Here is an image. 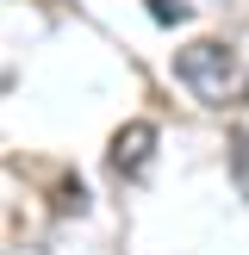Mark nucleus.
<instances>
[{
    "instance_id": "obj_1",
    "label": "nucleus",
    "mask_w": 249,
    "mask_h": 255,
    "mask_svg": "<svg viewBox=\"0 0 249 255\" xmlns=\"http://www.w3.org/2000/svg\"><path fill=\"white\" fill-rule=\"evenodd\" d=\"M174 75H181V87L193 100H206V106H243L249 100L243 56H237L231 44H218V37H193V44L174 56Z\"/></svg>"
},
{
    "instance_id": "obj_2",
    "label": "nucleus",
    "mask_w": 249,
    "mask_h": 255,
    "mask_svg": "<svg viewBox=\"0 0 249 255\" xmlns=\"http://www.w3.org/2000/svg\"><path fill=\"white\" fill-rule=\"evenodd\" d=\"M149 149H156V125H149V119H131L119 137H112V168H119L124 181H137V174L149 168Z\"/></svg>"
},
{
    "instance_id": "obj_3",
    "label": "nucleus",
    "mask_w": 249,
    "mask_h": 255,
    "mask_svg": "<svg viewBox=\"0 0 249 255\" xmlns=\"http://www.w3.org/2000/svg\"><path fill=\"white\" fill-rule=\"evenodd\" d=\"M231 181L243 187V199H249V125L231 137Z\"/></svg>"
},
{
    "instance_id": "obj_4",
    "label": "nucleus",
    "mask_w": 249,
    "mask_h": 255,
    "mask_svg": "<svg viewBox=\"0 0 249 255\" xmlns=\"http://www.w3.org/2000/svg\"><path fill=\"white\" fill-rule=\"evenodd\" d=\"M149 12H156L162 25H181L187 19V0H149Z\"/></svg>"
}]
</instances>
